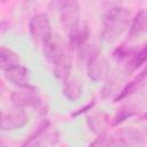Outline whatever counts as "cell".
I'll return each mask as SVG.
<instances>
[{
    "instance_id": "1",
    "label": "cell",
    "mask_w": 147,
    "mask_h": 147,
    "mask_svg": "<svg viewBox=\"0 0 147 147\" xmlns=\"http://www.w3.org/2000/svg\"><path fill=\"white\" fill-rule=\"evenodd\" d=\"M130 13L124 7H114L107 11L102 22L101 37L106 42H115L129 28Z\"/></svg>"
},
{
    "instance_id": "2",
    "label": "cell",
    "mask_w": 147,
    "mask_h": 147,
    "mask_svg": "<svg viewBox=\"0 0 147 147\" xmlns=\"http://www.w3.org/2000/svg\"><path fill=\"white\" fill-rule=\"evenodd\" d=\"M49 9L59 15L63 29L68 32L80 18V10L77 0H52Z\"/></svg>"
},
{
    "instance_id": "3",
    "label": "cell",
    "mask_w": 147,
    "mask_h": 147,
    "mask_svg": "<svg viewBox=\"0 0 147 147\" xmlns=\"http://www.w3.org/2000/svg\"><path fill=\"white\" fill-rule=\"evenodd\" d=\"M29 30L33 40L41 45L52 37V25L48 16L44 13H38L32 16L29 23Z\"/></svg>"
},
{
    "instance_id": "4",
    "label": "cell",
    "mask_w": 147,
    "mask_h": 147,
    "mask_svg": "<svg viewBox=\"0 0 147 147\" xmlns=\"http://www.w3.org/2000/svg\"><path fill=\"white\" fill-rule=\"evenodd\" d=\"M59 142V133L51 126V123L44 122L38 130L23 142V146H51Z\"/></svg>"
},
{
    "instance_id": "5",
    "label": "cell",
    "mask_w": 147,
    "mask_h": 147,
    "mask_svg": "<svg viewBox=\"0 0 147 147\" xmlns=\"http://www.w3.org/2000/svg\"><path fill=\"white\" fill-rule=\"evenodd\" d=\"M11 102L17 108H28V107H38L40 105V96L38 91L30 86H21L15 90L11 94Z\"/></svg>"
},
{
    "instance_id": "6",
    "label": "cell",
    "mask_w": 147,
    "mask_h": 147,
    "mask_svg": "<svg viewBox=\"0 0 147 147\" xmlns=\"http://www.w3.org/2000/svg\"><path fill=\"white\" fill-rule=\"evenodd\" d=\"M29 122L28 114L22 108L9 109L0 113V130L13 131L23 127Z\"/></svg>"
},
{
    "instance_id": "7",
    "label": "cell",
    "mask_w": 147,
    "mask_h": 147,
    "mask_svg": "<svg viewBox=\"0 0 147 147\" xmlns=\"http://www.w3.org/2000/svg\"><path fill=\"white\" fill-rule=\"evenodd\" d=\"M109 74V64L108 61L101 56L99 53H93L87 61V75L94 80L99 82L105 79Z\"/></svg>"
},
{
    "instance_id": "8",
    "label": "cell",
    "mask_w": 147,
    "mask_h": 147,
    "mask_svg": "<svg viewBox=\"0 0 147 147\" xmlns=\"http://www.w3.org/2000/svg\"><path fill=\"white\" fill-rule=\"evenodd\" d=\"M90 36V29L86 22L78 21L77 24H75L70 31H69V45L72 51H82L85 46L87 39Z\"/></svg>"
},
{
    "instance_id": "9",
    "label": "cell",
    "mask_w": 147,
    "mask_h": 147,
    "mask_svg": "<svg viewBox=\"0 0 147 147\" xmlns=\"http://www.w3.org/2000/svg\"><path fill=\"white\" fill-rule=\"evenodd\" d=\"M42 46L44 54L51 62H55L60 56H62L65 53V45L59 36H56L55 38L51 37Z\"/></svg>"
},
{
    "instance_id": "10",
    "label": "cell",
    "mask_w": 147,
    "mask_h": 147,
    "mask_svg": "<svg viewBox=\"0 0 147 147\" xmlns=\"http://www.w3.org/2000/svg\"><path fill=\"white\" fill-rule=\"evenodd\" d=\"M5 77L8 82H10L11 84H14L18 87L29 85V70L21 64H17V65L6 70Z\"/></svg>"
},
{
    "instance_id": "11",
    "label": "cell",
    "mask_w": 147,
    "mask_h": 147,
    "mask_svg": "<svg viewBox=\"0 0 147 147\" xmlns=\"http://www.w3.org/2000/svg\"><path fill=\"white\" fill-rule=\"evenodd\" d=\"M53 75L56 79L64 82L69 78L71 72V57L65 52L62 56H60L55 62H53Z\"/></svg>"
},
{
    "instance_id": "12",
    "label": "cell",
    "mask_w": 147,
    "mask_h": 147,
    "mask_svg": "<svg viewBox=\"0 0 147 147\" xmlns=\"http://www.w3.org/2000/svg\"><path fill=\"white\" fill-rule=\"evenodd\" d=\"M146 55H147V51H146V46H142L139 49H132L130 55L127 56L126 64H125V70L129 75H131L132 72H134L136 70H138L146 61Z\"/></svg>"
},
{
    "instance_id": "13",
    "label": "cell",
    "mask_w": 147,
    "mask_h": 147,
    "mask_svg": "<svg viewBox=\"0 0 147 147\" xmlns=\"http://www.w3.org/2000/svg\"><path fill=\"white\" fill-rule=\"evenodd\" d=\"M145 80H146V71L142 70L134 79H132L130 83H127V84L123 87V90H122V91L118 93V95L115 98V102H118V101H121V100H123V99H125V98L132 95V94L136 93L137 91H139V90L144 86Z\"/></svg>"
},
{
    "instance_id": "14",
    "label": "cell",
    "mask_w": 147,
    "mask_h": 147,
    "mask_svg": "<svg viewBox=\"0 0 147 147\" xmlns=\"http://www.w3.org/2000/svg\"><path fill=\"white\" fill-rule=\"evenodd\" d=\"M146 24H147V14L144 9L138 11L136 16L133 17L131 25H130V31H129V38L133 39L140 36L145 30H146Z\"/></svg>"
},
{
    "instance_id": "15",
    "label": "cell",
    "mask_w": 147,
    "mask_h": 147,
    "mask_svg": "<svg viewBox=\"0 0 147 147\" xmlns=\"http://www.w3.org/2000/svg\"><path fill=\"white\" fill-rule=\"evenodd\" d=\"M20 56L11 49L6 47H0V70H8L17 64H20Z\"/></svg>"
},
{
    "instance_id": "16",
    "label": "cell",
    "mask_w": 147,
    "mask_h": 147,
    "mask_svg": "<svg viewBox=\"0 0 147 147\" xmlns=\"http://www.w3.org/2000/svg\"><path fill=\"white\" fill-rule=\"evenodd\" d=\"M62 93L70 101L77 100L82 94V85H80V83L78 80L68 78V79H65L63 82Z\"/></svg>"
},
{
    "instance_id": "17",
    "label": "cell",
    "mask_w": 147,
    "mask_h": 147,
    "mask_svg": "<svg viewBox=\"0 0 147 147\" xmlns=\"http://www.w3.org/2000/svg\"><path fill=\"white\" fill-rule=\"evenodd\" d=\"M114 138L116 145H137L140 142V140H142V137L139 134V132L129 129L122 130Z\"/></svg>"
},
{
    "instance_id": "18",
    "label": "cell",
    "mask_w": 147,
    "mask_h": 147,
    "mask_svg": "<svg viewBox=\"0 0 147 147\" xmlns=\"http://www.w3.org/2000/svg\"><path fill=\"white\" fill-rule=\"evenodd\" d=\"M107 122L108 121L105 115H94L92 117H88V124H90L91 130L98 134L105 133Z\"/></svg>"
},
{
    "instance_id": "19",
    "label": "cell",
    "mask_w": 147,
    "mask_h": 147,
    "mask_svg": "<svg viewBox=\"0 0 147 147\" xmlns=\"http://www.w3.org/2000/svg\"><path fill=\"white\" fill-rule=\"evenodd\" d=\"M137 114V111H134L133 109H131V108H122L117 114H116V116L113 118V125H118L119 123H122V122H124L126 118H129V117H131V116H133V115H136Z\"/></svg>"
},
{
    "instance_id": "20",
    "label": "cell",
    "mask_w": 147,
    "mask_h": 147,
    "mask_svg": "<svg viewBox=\"0 0 147 147\" xmlns=\"http://www.w3.org/2000/svg\"><path fill=\"white\" fill-rule=\"evenodd\" d=\"M131 51H132V48H130L126 44H122L121 46H118V47L114 51L113 56H114L116 60H118V61H123V60H126V59H127V56L130 55Z\"/></svg>"
},
{
    "instance_id": "21",
    "label": "cell",
    "mask_w": 147,
    "mask_h": 147,
    "mask_svg": "<svg viewBox=\"0 0 147 147\" xmlns=\"http://www.w3.org/2000/svg\"><path fill=\"white\" fill-rule=\"evenodd\" d=\"M94 106V102H91V103H88V105H86L84 108H82V109H79V111H77V113H75V114H72V116H77V115H79V114H82V113H86L88 109H91L92 107Z\"/></svg>"
},
{
    "instance_id": "22",
    "label": "cell",
    "mask_w": 147,
    "mask_h": 147,
    "mask_svg": "<svg viewBox=\"0 0 147 147\" xmlns=\"http://www.w3.org/2000/svg\"><path fill=\"white\" fill-rule=\"evenodd\" d=\"M5 90H6V87H5V85L2 84V82L0 80V95H2V94H3Z\"/></svg>"
},
{
    "instance_id": "23",
    "label": "cell",
    "mask_w": 147,
    "mask_h": 147,
    "mask_svg": "<svg viewBox=\"0 0 147 147\" xmlns=\"http://www.w3.org/2000/svg\"><path fill=\"white\" fill-rule=\"evenodd\" d=\"M0 1H2V2H5V1H11V0H0Z\"/></svg>"
},
{
    "instance_id": "24",
    "label": "cell",
    "mask_w": 147,
    "mask_h": 147,
    "mask_svg": "<svg viewBox=\"0 0 147 147\" xmlns=\"http://www.w3.org/2000/svg\"><path fill=\"white\" fill-rule=\"evenodd\" d=\"M0 144H1V141H0Z\"/></svg>"
},
{
    "instance_id": "25",
    "label": "cell",
    "mask_w": 147,
    "mask_h": 147,
    "mask_svg": "<svg viewBox=\"0 0 147 147\" xmlns=\"http://www.w3.org/2000/svg\"><path fill=\"white\" fill-rule=\"evenodd\" d=\"M0 113H1V111H0Z\"/></svg>"
}]
</instances>
